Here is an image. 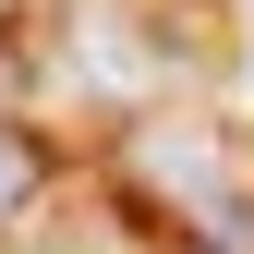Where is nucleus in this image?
<instances>
[{"label":"nucleus","instance_id":"f257e3e1","mask_svg":"<svg viewBox=\"0 0 254 254\" xmlns=\"http://www.w3.org/2000/svg\"><path fill=\"white\" fill-rule=\"evenodd\" d=\"M133 170L157 182V206H170L182 230H206V254H242V242H254V206L230 194V170H218L194 133H145V157H133Z\"/></svg>","mask_w":254,"mask_h":254},{"label":"nucleus","instance_id":"f03ea898","mask_svg":"<svg viewBox=\"0 0 254 254\" xmlns=\"http://www.w3.org/2000/svg\"><path fill=\"white\" fill-rule=\"evenodd\" d=\"M49 170H61V157H49V133L0 109V230H24V218L49 206Z\"/></svg>","mask_w":254,"mask_h":254},{"label":"nucleus","instance_id":"7ed1b4c3","mask_svg":"<svg viewBox=\"0 0 254 254\" xmlns=\"http://www.w3.org/2000/svg\"><path fill=\"white\" fill-rule=\"evenodd\" d=\"M170 254H206V242H170Z\"/></svg>","mask_w":254,"mask_h":254}]
</instances>
